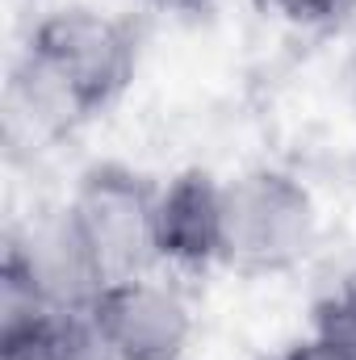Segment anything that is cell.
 <instances>
[{"label":"cell","instance_id":"obj_1","mask_svg":"<svg viewBox=\"0 0 356 360\" xmlns=\"http://www.w3.org/2000/svg\"><path fill=\"white\" fill-rule=\"evenodd\" d=\"M139 68L134 30L92 4H63L34 21L8 76V122L68 134L122 101Z\"/></svg>","mask_w":356,"mask_h":360},{"label":"cell","instance_id":"obj_2","mask_svg":"<svg viewBox=\"0 0 356 360\" xmlns=\"http://www.w3.org/2000/svg\"><path fill=\"white\" fill-rule=\"evenodd\" d=\"M319 239L310 188L281 168H252L222 180V269L276 276L298 269Z\"/></svg>","mask_w":356,"mask_h":360},{"label":"cell","instance_id":"obj_3","mask_svg":"<svg viewBox=\"0 0 356 360\" xmlns=\"http://www.w3.org/2000/svg\"><path fill=\"white\" fill-rule=\"evenodd\" d=\"M155 193H160V184L147 180L143 172H134L117 160H101L80 172L72 197L63 201L76 235L84 239V248L92 252L96 269L105 272V281L143 276L160 264Z\"/></svg>","mask_w":356,"mask_h":360},{"label":"cell","instance_id":"obj_4","mask_svg":"<svg viewBox=\"0 0 356 360\" xmlns=\"http://www.w3.org/2000/svg\"><path fill=\"white\" fill-rule=\"evenodd\" d=\"M92 323L113 360H184L193 344V310L177 285L151 272L109 281L92 302Z\"/></svg>","mask_w":356,"mask_h":360},{"label":"cell","instance_id":"obj_5","mask_svg":"<svg viewBox=\"0 0 356 360\" xmlns=\"http://www.w3.org/2000/svg\"><path fill=\"white\" fill-rule=\"evenodd\" d=\"M0 269L13 272L46 310H59V314L92 310V302L109 285L92 252L84 248V239L76 235L68 210H51L25 222L17 235H8Z\"/></svg>","mask_w":356,"mask_h":360},{"label":"cell","instance_id":"obj_6","mask_svg":"<svg viewBox=\"0 0 356 360\" xmlns=\"http://www.w3.org/2000/svg\"><path fill=\"white\" fill-rule=\"evenodd\" d=\"M0 360H113L89 310H46L0 269Z\"/></svg>","mask_w":356,"mask_h":360},{"label":"cell","instance_id":"obj_7","mask_svg":"<svg viewBox=\"0 0 356 360\" xmlns=\"http://www.w3.org/2000/svg\"><path fill=\"white\" fill-rule=\"evenodd\" d=\"M160 264L180 272L214 269L222 260V180L205 168H184L155 193Z\"/></svg>","mask_w":356,"mask_h":360},{"label":"cell","instance_id":"obj_8","mask_svg":"<svg viewBox=\"0 0 356 360\" xmlns=\"http://www.w3.org/2000/svg\"><path fill=\"white\" fill-rule=\"evenodd\" d=\"M314 331L356 348V269H348L314 306Z\"/></svg>","mask_w":356,"mask_h":360},{"label":"cell","instance_id":"obj_9","mask_svg":"<svg viewBox=\"0 0 356 360\" xmlns=\"http://www.w3.org/2000/svg\"><path fill=\"white\" fill-rule=\"evenodd\" d=\"M265 4L293 25H323L348 8V0H265Z\"/></svg>","mask_w":356,"mask_h":360},{"label":"cell","instance_id":"obj_10","mask_svg":"<svg viewBox=\"0 0 356 360\" xmlns=\"http://www.w3.org/2000/svg\"><path fill=\"white\" fill-rule=\"evenodd\" d=\"M272 360H356V352L323 331H310L306 340H293L289 348H281Z\"/></svg>","mask_w":356,"mask_h":360},{"label":"cell","instance_id":"obj_11","mask_svg":"<svg viewBox=\"0 0 356 360\" xmlns=\"http://www.w3.org/2000/svg\"><path fill=\"white\" fill-rule=\"evenodd\" d=\"M151 4H164V8H197L205 0H151Z\"/></svg>","mask_w":356,"mask_h":360},{"label":"cell","instance_id":"obj_12","mask_svg":"<svg viewBox=\"0 0 356 360\" xmlns=\"http://www.w3.org/2000/svg\"><path fill=\"white\" fill-rule=\"evenodd\" d=\"M352 352H356V348H352Z\"/></svg>","mask_w":356,"mask_h":360}]
</instances>
